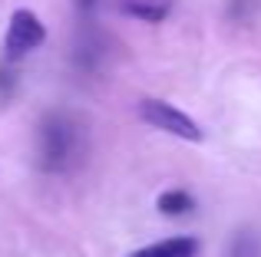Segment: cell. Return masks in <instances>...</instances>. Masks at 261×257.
Instances as JSON below:
<instances>
[{"instance_id":"cell-1","label":"cell","mask_w":261,"mask_h":257,"mask_svg":"<svg viewBox=\"0 0 261 257\" xmlns=\"http://www.w3.org/2000/svg\"><path fill=\"white\" fill-rule=\"evenodd\" d=\"M76 122L63 112H50L40 122V165L46 172H63L76 158Z\"/></svg>"},{"instance_id":"cell-2","label":"cell","mask_w":261,"mask_h":257,"mask_svg":"<svg viewBox=\"0 0 261 257\" xmlns=\"http://www.w3.org/2000/svg\"><path fill=\"white\" fill-rule=\"evenodd\" d=\"M139 116L146 119L152 128H162V132L175 135V139L202 142V128H198V122L189 116V112L175 109L172 103H162V99H142V103H139Z\"/></svg>"},{"instance_id":"cell-3","label":"cell","mask_w":261,"mask_h":257,"mask_svg":"<svg viewBox=\"0 0 261 257\" xmlns=\"http://www.w3.org/2000/svg\"><path fill=\"white\" fill-rule=\"evenodd\" d=\"M46 40V30L43 23H40V17L33 10H17L10 17V26H7V40H4V50L10 59H20L27 56L30 50H37V46H43Z\"/></svg>"},{"instance_id":"cell-4","label":"cell","mask_w":261,"mask_h":257,"mask_svg":"<svg viewBox=\"0 0 261 257\" xmlns=\"http://www.w3.org/2000/svg\"><path fill=\"white\" fill-rule=\"evenodd\" d=\"M119 10L126 17L142 20V23H162L172 13V0H122Z\"/></svg>"},{"instance_id":"cell-5","label":"cell","mask_w":261,"mask_h":257,"mask_svg":"<svg viewBox=\"0 0 261 257\" xmlns=\"http://www.w3.org/2000/svg\"><path fill=\"white\" fill-rule=\"evenodd\" d=\"M195 238H169L159 241V244H149L142 251L129 254V257H185V254H195Z\"/></svg>"},{"instance_id":"cell-6","label":"cell","mask_w":261,"mask_h":257,"mask_svg":"<svg viewBox=\"0 0 261 257\" xmlns=\"http://www.w3.org/2000/svg\"><path fill=\"white\" fill-rule=\"evenodd\" d=\"M155 205H159V211L166 214V218H182V214L192 211V205H195V201H192L189 191H178V188H175V191H162Z\"/></svg>"},{"instance_id":"cell-7","label":"cell","mask_w":261,"mask_h":257,"mask_svg":"<svg viewBox=\"0 0 261 257\" xmlns=\"http://www.w3.org/2000/svg\"><path fill=\"white\" fill-rule=\"evenodd\" d=\"M228 257H261V238L255 231H238L231 238Z\"/></svg>"},{"instance_id":"cell-8","label":"cell","mask_w":261,"mask_h":257,"mask_svg":"<svg viewBox=\"0 0 261 257\" xmlns=\"http://www.w3.org/2000/svg\"><path fill=\"white\" fill-rule=\"evenodd\" d=\"M76 7H80V13H93L96 0H76Z\"/></svg>"}]
</instances>
